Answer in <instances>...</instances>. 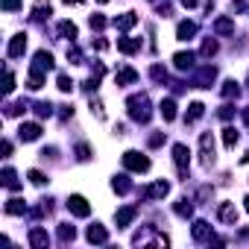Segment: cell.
Wrapping results in <instances>:
<instances>
[{"label": "cell", "mask_w": 249, "mask_h": 249, "mask_svg": "<svg viewBox=\"0 0 249 249\" xmlns=\"http://www.w3.org/2000/svg\"><path fill=\"white\" fill-rule=\"evenodd\" d=\"M126 108H129V117H132L135 123H147V120L153 117V111H150V97H147V94H132V97L126 100Z\"/></svg>", "instance_id": "obj_1"}, {"label": "cell", "mask_w": 249, "mask_h": 249, "mask_svg": "<svg viewBox=\"0 0 249 249\" xmlns=\"http://www.w3.org/2000/svg\"><path fill=\"white\" fill-rule=\"evenodd\" d=\"M123 167L132 170V173H147L150 170V159L141 156L138 150H126V153H123Z\"/></svg>", "instance_id": "obj_2"}, {"label": "cell", "mask_w": 249, "mask_h": 249, "mask_svg": "<svg viewBox=\"0 0 249 249\" xmlns=\"http://www.w3.org/2000/svg\"><path fill=\"white\" fill-rule=\"evenodd\" d=\"M173 161H176V170L182 179H188V167H191V153L185 144H173Z\"/></svg>", "instance_id": "obj_3"}, {"label": "cell", "mask_w": 249, "mask_h": 249, "mask_svg": "<svg viewBox=\"0 0 249 249\" xmlns=\"http://www.w3.org/2000/svg\"><path fill=\"white\" fill-rule=\"evenodd\" d=\"M199 156H202V164H214V135L211 132H202L199 135Z\"/></svg>", "instance_id": "obj_4"}, {"label": "cell", "mask_w": 249, "mask_h": 249, "mask_svg": "<svg viewBox=\"0 0 249 249\" xmlns=\"http://www.w3.org/2000/svg\"><path fill=\"white\" fill-rule=\"evenodd\" d=\"M68 211H71L73 217H88V214H91V205H88V199H85V196L71 194V196H68Z\"/></svg>", "instance_id": "obj_5"}, {"label": "cell", "mask_w": 249, "mask_h": 249, "mask_svg": "<svg viewBox=\"0 0 249 249\" xmlns=\"http://www.w3.org/2000/svg\"><path fill=\"white\" fill-rule=\"evenodd\" d=\"M53 68H56V62H53V53H47V50H38V53L33 56V68H30V71L47 73V71H53Z\"/></svg>", "instance_id": "obj_6"}, {"label": "cell", "mask_w": 249, "mask_h": 249, "mask_svg": "<svg viewBox=\"0 0 249 249\" xmlns=\"http://www.w3.org/2000/svg\"><path fill=\"white\" fill-rule=\"evenodd\" d=\"M191 234H194V240L196 243H211V237H214V231H211V223L208 220H194V226H191Z\"/></svg>", "instance_id": "obj_7"}, {"label": "cell", "mask_w": 249, "mask_h": 249, "mask_svg": "<svg viewBox=\"0 0 249 249\" xmlns=\"http://www.w3.org/2000/svg\"><path fill=\"white\" fill-rule=\"evenodd\" d=\"M214 76H217V68H214V65H202L199 73L194 76V88H211Z\"/></svg>", "instance_id": "obj_8"}, {"label": "cell", "mask_w": 249, "mask_h": 249, "mask_svg": "<svg viewBox=\"0 0 249 249\" xmlns=\"http://www.w3.org/2000/svg\"><path fill=\"white\" fill-rule=\"evenodd\" d=\"M24 50H27V36H24V33L12 36V41H9V47H6L9 59H21V56H24Z\"/></svg>", "instance_id": "obj_9"}, {"label": "cell", "mask_w": 249, "mask_h": 249, "mask_svg": "<svg viewBox=\"0 0 249 249\" xmlns=\"http://www.w3.org/2000/svg\"><path fill=\"white\" fill-rule=\"evenodd\" d=\"M167 194H170V182H164V179L153 182V185L144 191V196H147V199H164Z\"/></svg>", "instance_id": "obj_10"}, {"label": "cell", "mask_w": 249, "mask_h": 249, "mask_svg": "<svg viewBox=\"0 0 249 249\" xmlns=\"http://www.w3.org/2000/svg\"><path fill=\"white\" fill-rule=\"evenodd\" d=\"M217 217H220L226 226H234V223H237V208H234V202H220V205H217Z\"/></svg>", "instance_id": "obj_11"}, {"label": "cell", "mask_w": 249, "mask_h": 249, "mask_svg": "<svg viewBox=\"0 0 249 249\" xmlns=\"http://www.w3.org/2000/svg\"><path fill=\"white\" fill-rule=\"evenodd\" d=\"M30 246H36V249H47V246H50V234H47L41 226H33V229H30Z\"/></svg>", "instance_id": "obj_12"}, {"label": "cell", "mask_w": 249, "mask_h": 249, "mask_svg": "<svg viewBox=\"0 0 249 249\" xmlns=\"http://www.w3.org/2000/svg\"><path fill=\"white\" fill-rule=\"evenodd\" d=\"M194 62H196V53H191V50H182V53L173 56L176 71H194Z\"/></svg>", "instance_id": "obj_13"}, {"label": "cell", "mask_w": 249, "mask_h": 249, "mask_svg": "<svg viewBox=\"0 0 249 249\" xmlns=\"http://www.w3.org/2000/svg\"><path fill=\"white\" fill-rule=\"evenodd\" d=\"M135 214H138V208H132V205H123V208H117V214H114V220H117V229H126V226L135 220Z\"/></svg>", "instance_id": "obj_14"}, {"label": "cell", "mask_w": 249, "mask_h": 249, "mask_svg": "<svg viewBox=\"0 0 249 249\" xmlns=\"http://www.w3.org/2000/svg\"><path fill=\"white\" fill-rule=\"evenodd\" d=\"M18 138L21 141H38L41 138V126H38V123H21Z\"/></svg>", "instance_id": "obj_15"}, {"label": "cell", "mask_w": 249, "mask_h": 249, "mask_svg": "<svg viewBox=\"0 0 249 249\" xmlns=\"http://www.w3.org/2000/svg\"><path fill=\"white\" fill-rule=\"evenodd\" d=\"M117 50H120V53H126V56H132V53H138V50H141V38H129V36H123V38H117Z\"/></svg>", "instance_id": "obj_16"}, {"label": "cell", "mask_w": 249, "mask_h": 249, "mask_svg": "<svg viewBox=\"0 0 249 249\" xmlns=\"http://www.w3.org/2000/svg\"><path fill=\"white\" fill-rule=\"evenodd\" d=\"M3 211H6V214H12V217H21V214H27V202H24L21 196H12V199H6Z\"/></svg>", "instance_id": "obj_17"}, {"label": "cell", "mask_w": 249, "mask_h": 249, "mask_svg": "<svg viewBox=\"0 0 249 249\" xmlns=\"http://www.w3.org/2000/svg\"><path fill=\"white\" fill-rule=\"evenodd\" d=\"M85 237H88V243H106V240H108V231H106L100 223H94V226H88Z\"/></svg>", "instance_id": "obj_18"}, {"label": "cell", "mask_w": 249, "mask_h": 249, "mask_svg": "<svg viewBox=\"0 0 249 249\" xmlns=\"http://www.w3.org/2000/svg\"><path fill=\"white\" fill-rule=\"evenodd\" d=\"M114 82H117V85H132V82H138V71H132V68H120V71L114 73Z\"/></svg>", "instance_id": "obj_19"}, {"label": "cell", "mask_w": 249, "mask_h": 249, "mask_svg": "<svg viewBox=\"0 0 249 249\" xmlns=\"http://www.w3.org/2000/svg\"><path fill=\"white\" fill-rule=\"evenodd\" d=\"M0 182H3V188H9V191H18V188H21L18 173H15L12 167H3V173H0Z\"/></svg>", "instance_id": "obj_20"}, {"label": "cell", "mask_w": 249, "mask_h": 249, "mask_svg": "<svg viewBox=\"0 0 249 249\" xmlns=\"http://www.w3.org/2000/svg\"><path fill=\"white\" fill-rule=\"evenodd\" d=\"M111 191H114V194H129V191H132V182H129V176H126V173L114 176V179H111Z\"/></svg>", "instance_id": "obj_21"}, {"label": "cell", "mask_w": 249, "mask_h": 249, "mask_svg": "<svg viewBox=\"0 0 249 249\" xmlns=\"http://www.w3.org/2000/svg\"><path fill=\"white\" fill-rule=\"evenodd\" d=\"M138 24V15L135 12H126V15H120V18H114V27L120 30V33H126V30H132Z\"/></svg>", "instance_id": "obj_22"}, {"label": "cell", "mask_w": 249, "mask_h": 249, "mask_svg": "<svg viewBox=\"0 0 249 249\" xmlns=\"http://www.w3.org/2000/svg\"><path fill=\"white\" fill-rule=\"evenodd\" d=\"M196 36V24L194 21H182L179 27H176V38L179 41H188V38H194Z\"/></svg>", "instance_id": "obj_23"}, {"label": "cell", "mask_w": 249, "mask_h": 249, "mask_svg": "<svg viewBox=\"0 0 249 249\" xmlns=\"http://www.w3.org/2000/svg\"><path fill=\"white\" fill-rule=\"evenodd\" d=\"M159 111H161V117L170 123V120H176V100L173 97H167V100H161V106H159Z\"/></svg>", "instance_id": "obj_24"}, {"label": "cell", "mask_w": 249, "mask_h": 249, "mask_svg": "<svg viewBox=\"0 0 249 249\" xmlns=\"http://www.w3.org/2000/svg\"><path fill=\"white\" fill-rule=\"evenodd\" d=\"M214 33L217 36H231L234 33V21L231 18H217L214 21Z\"/></svg>", "instance_id": "obj_25"}, {"label": "cell", "mask_w": 249, "mask_h": 249, "mask_svg": "<svg viewBox=\"0 0 249 249\" xmlns=\"http://www.w3.org/2000/svg\"><path fill=\"white\" fill-rule=\"evenodd\" d=\"M50 12H53V9H50V3H44V0H41V3L33 9V15H30V18H33L36 24H41V21H47V18H50Z\"/></svg>", "instance_id": "obj_26"}, {"label": "cell", "mask_w": 249, "mask_h": 249, "mask_svg": "<svg viewBox=\"0 0 249 249\" xmlns=\"http://www.w3.org/2000/svg\"><path fill=\"white\" fill-rule=\"evenodd\" d=\"M59 33H62L68 41H76V36H79V30H76L73 21H62V24H59Z\"/></svg>", "instance_id": "obj_27"}, {"label": "cell", "mask_w": 249, "mask_h": 249, "mask_svg": "<svg viewBox=\"0 0 249 249\" xmlns=\"http://www.w3.org/2000/svg\"><path fill=\"white\" fill-rule=\"evenodd\" d=\"M202 114H205V106H202V103H191V106H188V114H185V120H188V123H196Z\"/></svg>", "instance_id": "obj_28"}, {"label": "cell", "mask_w": 249, "mask_h": 249, "mask_svg": "<svg viewBox=\"0 0 249 249\" xmlns=\"http://www.w3.org/2000/svg\"><path fill=\"white\" fill-rule=\"evenodd\" d=\"M173 211H176L179 217H191V214H194V202H191L188 196H182V199L173 205Z\"/></svg>", "instance_id": "obj_29"}, {"label": "cell", "mask_w": 249, "mask_h": 249, "mask_svg": "<svg viewBox=\"0 0 249 249\" xmlns=\"http://www.w3.org/2000/svg\"><path fill=\"white\" fill-rule=\"evenodd\" d=\"M223 97H226V100H231V97L237 100V97H240V85H237L234 79H226V82H223Z\"/></svg>", "instance_id": "obj_30"}, {"label": "cell", "mask_w": 249, "mask_h": 249, "mask_svg": "<svg viewBox=\"0 0 249 249\" xmlns=\"http://www.w3.org/2000/svg\"><path fill=\"white\" fill-rule=\"evenodd\" d=\"M237 141H240L237 129H234V126H226V129H223V144H226L229 150H234V144H237Z\"/></svg>", "instance_id": "obj_31"}, {"label": "cell", "mask_w": 249, "mask_h": 249, "mask_svg": "<svg viewBox=\"0 0 249 249\" xmlns=\"http://www.w3.org/2000/svg\"><path fill=\"white\" fill-rule=\"evenodd\" d=\"M73 237H76V229H73L71 223H62V226H59V240H62V243H71Z\"/></svg>", "instance_id": "obj_32"}, {"label": "cell", "mask_w": 249, "mask_h": 249, "mask_svg": "<svg viewBox=\"0 0 249 249\" xmlns=\"http://www.w3.org/2000/svg\"><path fill=\"white\" fill-rule=\"evenodd\" d=\"M217 50H220V44H217L214 38H205V41H202V50H199V53H202L205 59H211V56H214Z\"/></svg>", "instance_id": "obj_33"}, {"label": "cell", "mask_w": 249, "mask_h": 249, "mask_svg": "<svg viewBox=\"0 0 249 249\" xmlns=\"http://www.w3.org/2000/svg\"><path fill=\"white\" fill-rule=\"evenodd\" d=\"M68 62H71V65H82V62H85V59H82V50H79L73 41H71V47H68Z\"/></svg>", "instance_id": "obj_34"}, {"label": "cell", "mask_w": 249, "mask_h": 249, "mask_svg": "<svg viewBox=\"0 0 249 249\" xmlns=\"http://www.w3.org/2000/svg\"><path fill=\"white\" fill-rule=\"evenodd\" d=\"M44 85V73H38V71H30V82H27V88L30 91H38Z\"/></svg>", "instance_id": "obj_35"}, {"label": "cell", "mask_w": 249, "mask_h": 249, "mask_svg": "<svg viewBox=\"0 0 249 249\" xmlns=\"http://www.w3.org/2000/svg\"><path fill=\"white\" fill-rule=\"evenodd\" d=\"M15 91V76H12V71L6 68V73H3V94H12Z\"/></svg>", "instance_id": "obj_36"}, {"label": "cell", "mask_w": 249, "mask_h": 249, "mask_svg": "<svg viewBox=\"0 0 249 249\" xmlns=\"http://www.w3.org/2000/svg\"><path fill=\"white\" fill-rule=\"evenodd\" d=\"M56 85H59V91H73V79L71 76H65V73H59V79H56Z\"/></svg>", "instance_id": "obj_37"}, {"label": "cell", "mask_w": 249, "mask_h": 249, "mask_svg": "<svg viewBox=\"0 0 249 249\" xmlns=\"http://www.w3.org/2000/svg\"><path fill=\"white\" fill-rule=\"evenodd\" d=\"M27 111V103L21 100V103H12V106H6V114L9 117H18V114H24Z\"/></svg>", "instance_id": "obj_38"}, {"label": "cell", "mask_w": 249, "mask_h": 249, "mask_svg": "<svg viewBox=\"0 0 249 249\" xmlns=\"http://www.w3.org/2000/svg\"><path fill=\"white\" fill-rule=\"evenodd\" d=\"M33 108H36V114H38V117H41V120H44V117H50V114H53V106H50V103H36V106H33Z\"/></svg>", "instance_id": "obj_39"}, {"label": "cell", "mask_w": 249, "mask_h": 249, "mask_svg": "<svg viewBox=\"0 0 249 249\" xmlns=\"http://www.w3.org/2000/svg\"><path fill=\"white\" fill-rule=\"evenodd\" d=\"M91 114H94L97 120H103V117H106V108H103V103H100L97 97H91Z\"/></svg>", "instance_id": "obj_40"}, {"label": "cell", "mask_w": 249, "mask_h": 249, "mask_svg": "<svg viewBox=\"0 0 249 249\" xmlns=\"http://www.w3.org/2000/svg\"><path fill=\"white\" fill-rule=\"evenodd\" d=\"M150 73H153V79H156V82H167V71H164L161 65H153V68H150Z\"/></svg>", "instance_id": "obj_41"}, {"label": "cell", "mask_w": 249, "mask_h": 249, "mask_svg": "<svg viewBox=\"0 0 249 249\" xmlns=\"http://www.w3.org/2000/svg\"><path fill=\"white\" fill-rule=\"evenodd\" d=\"M88 24H91V30H97V33H100V30H103L108 21H106L103 15H91V18H88Z\"/></svg>", "instance_id": "obj_42"}, {"label": "cell", "mask_w": 249, "mask_h": 249, "mask_svg": "<svg viewBox=\"0 0 249 249\" xmlns=\"http://www.w3.org/2000/svg\"><path fill=\"white\" fill-rule=\"evenodd\" d=\"M27 179H30V182H33V185H38V188H41V185H44V182H47V179H44V173H41V170H30V173H27Z\"/></svg>", "instance_id": "obj_43"}, {"label": "cell", "mask_w": 249, "mask_h": 249, "mask_svg": "<svg viewBox=\"0 0 249 249\" xmlns=\"http://www.w3.org/2000/svg\"><path fill=\"white\" fill-rule=\"evenodd\" d=\"M76 159H79V161H88V159H91V147H88V144H79V147H76Z\"/></svg>", "instance_id": "obj_44"}, {"label": "cell", "mask_w": 249, "mask_h": 249, "mask_svg": "<svg viewBox=\"0 0 249 249\" xmlns=\"http://www.w3.org/2000/svg\"><path fill=\"white\" fill-rule=\"evenodd\" d=\"M0 6H3L6 12H18L21 9V0H0Z\"/></svg>", "instance_id": "obj_45"}, {"label": "cell", "mask_w": 249, "mask_h": 249, "mask_svg": "<svg viewBox=\"0 0 249 249\" xmlns=\"http://www.w3.org/2000/svg\"><path fill=\"white\" fill-rule=\"evenodd\" d=\"M217 114H220V120H231V114H234V106H223Z\"/></svg>", "instance_id": "obj_46"}, {"label": "cell", "mask_w": 249, "mask_h": 249, "mask_svg": "<svg viewBox=\"0 0 249 249\" xmlns=\"http://www.w3.org/2000/svg\"><path fill=\"white\" fill-rule=\"evenodd\" d=\"M164 144V132H156L153 138H150V147H161Z\"/></svg>", "instance_id": "obj_47"}, {"label": "cell", "mask_w": 249, "mask_h": 249, "mask_svg": "<svg viewBox=\"0 0 249 249\" xmlns=\"http://www.w3.org/2000/svg\"><path fill=\"white\" fill-rule=\"evenodd\" d=\"M0 153H3V156H12V141H3V144H0Z\"/></svg>", "instance_id": "obj_48"}, {"label": "cell", "mask_w": 249, "mask_h": 249, "mask_svg": "<svg viewBox=\"0 0 249 249\" xmlns=\"http://www.w3.org/2000/svg\"><path fill=\"white\" fill-rule=\"evenodd\" d=\"M59 114H62L65 120H68V117H73V106H62V111H59Z\"/></svg>", "instance_id": "obj_49"}, {"label": "cell", "mask_w": 249, "mask_h": 249, "mask_svg": "<svg viewBox=\"0 0 249 249\" xmlns=\"http://www.w3.org/2000/svg\"><path fill=\"white\" fill-rule=\"evenodd\" d=\"M243 6H246V0H231V9H234V12H240Z\"/></svg>", "instance_id": "obj_50"}, {"label": "cell", "mask_w": 249, "mask_h": 249, "mask_svg": "<svg viewBox=\"0 0 249 249\" xmlns=\"http://www.w3.org/2000/svg\"><path fill=\"white\" fill-rule=\"evenodd\" d=\"M179 3H182V6H185V9H194V6H196V3H199V0H179Z\"/></svg>", "instance_id": "obj_51"}, {"label": "cell", "mask_w": 249, "mask_h": 249, "mask_svg": "<svg viewBox=\"0 0 249 249\" xmlns=\"http://www.w3.org/2000/svg\"><path fill=\"white\" fill-rule=\"evenodd\" d=\"M106 47H108V41H103V38L94 41V50H106Z\"/></svg>", "instance_id": "obj_52"}, {"label": "cell", "mask_w": 249, "mask_h": 249, "mask_svg": "<svg viewBox=\"0 0 249 249\" xmlns=\"http://www.w3.org/2000/svg\"><path fill=\"white\" fill-rule=\"evenodd\" d=\"M243 123L249 126V108H243Z\"/></svg>", "instance_id": "obj_53"}, {"label": "cell", "mask_w": 249, "mask_h": 249, "mask_svg": "<svg viewBox=\"0 0 249 249\" xmlns=\"http://www.w3.org/2000/svg\"><path fill=\"white\" fill-rule=\"evenodd\" d=\"M240 161H243V164H249V153H243V156H240Z\"/></svg>", "instance_id": "obj_54"}, {"label": "cell", "mask_w": 249, "mask_h": 249, "mask_svg": "<svg viewBox=\"0 0 249 249\" xmlns=\"http://www.w3.org/2000/svg\"><path fill=\"white\" fill-rule=\"evenodd\" d=\"M65 3H85V0H65Z\"/></svg>", "instance_id": "obj_55"}, {"label": "cell", "mask_w": 249, "mask_h": 249, "mask_svg": "<svg viewBox=\"0 0 249 249\" xmlns=\"http://www.w3.org/2000/svg\"><path fill=\"white\" fill-rule=\"evenodd\" d=\"M243 208H246V211H249V196H246V199H243Z\"/></svg>", "instance_id": "obj_56"}, {"label": "cell", "mask_w": 249, "mask_h": 249, "mask_svg": "<svg viewBox=\"0 0 249 249\" xmlns=\"http://www.w3.org/2000/svg\"><path fill=\"white\" fill-rule=\"evenodd\" d=\"M97 3H108V0H97Z\"/></svg>", "instance_id": "obj_57"}]
</instances>
